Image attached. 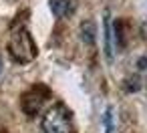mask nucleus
<instances>
[{"mask_svg": "<svg viewBox=\"0 0 147 133\" xmlns=\"http://www.w3.org/2000/svg\"><path fill=\"white\" fill-rule=\"evenodd\" d=\"M8 55L12 57L14 63H20V65H26V63H32L38 55V49H36V43L32 38V34L26 30V28H16L12 34H10V41H8Z\"/></svg>", "mask_w": 147, "mask_h": 133, "instance_id": "1", "label": "nucleus"}, {"mask_svg": "<svg viewBox=\"0 0 147 133\" xmlns=\"http://www.w3.org/2000/svg\"><path fill=\"white\" fill-rule=\"evenodd\" d=\"M40 131L42 133H73V117H71V111L65 105H61V103L53 105L42 115Z\"/></svg>", "mask_w": 147, "mask_h": 133, "instance_id": "2", "label": "nucleus"}, {"mask_svg": "<svg viewBox=\"0 0 147 133\" xmlns=\"http://www.w3.org/2000/svg\"><path fill=\"white\" fill-rule=\"evenodd\" d=\"M103 41H105V57L113 61L117 53V34H115V26H113L109 10L105 12V20H103Z\"/></svg>", "mask_w": 147, "mask_h": 133, "instance_id": "3", "label": "nucleus"}, {"mask_svg": "<svg viewBox=\"0 0 147 133\" xmlns=\"http://www.w3.org/2000/svg\"><path fill=\"white\" fill-rule=\"evenodd\" d=\"M49 6L57 18H69L77 12V0H49Z\"/></svg>", "mask_w": 147, "mask_h": 133, "instance_id": "4", "label": "nucleus"}, {"mask_svg": "<svg viewBox=\"0 0 147 133\" xmlns=\"http://www.w3.org/2000/svg\"><path fill=\"white\" fill-rule=\"evenodd\" d=\"M38 91H40V87H34L22 97V109L26 115H34L40 111V105L45 99H42V95H38Z\"/></svg>", "mask_w": 147, "mask_h": 133, "instance_id": "5", "label": "nucleus"}, {"mask_svg": "<svg viewBox=\"0 0 147 133\" xmlns=\"http://www.w3.org/2000/svg\"><path fill=\"white\" fill-rule=\"evenodd\" d=\"M103 125V133H115L117 131V115H115V107H107L105 115L101 119Z\"/></svg>", "mask_w": 147, "mask_h": 133, "instance_id": "6", "label": "nucleus"}, {"mask_svg": "<svg viewBox=\"0 0 147 133\" xmlns=\"http://www.w3.org/2000/svg\"><path fill=\"white\" fill-rule=\"evenodd\" d=\"M97 34V28H95V24L91 22V20H87V22H83L81 24V38H83V43H87V45H93L95 43V36Z\"/></svg>", "mask_w": 147, "mask_h": 133, "instance_id": "7", "label": "nucleus"}, {"mask_svg": "<svg viewBox=\"0 0 147 133\" xmlns=\"http://www.w3.org/2000/svg\"><path fill=\"white\" fill-rule=\"evenodd\" d=\"M0 73H2V59H0Z\"/></svg>", "mask_w": 147, "mask_h": 133, "instance_id": "8", "label": "nucleus"}]
</instances>
